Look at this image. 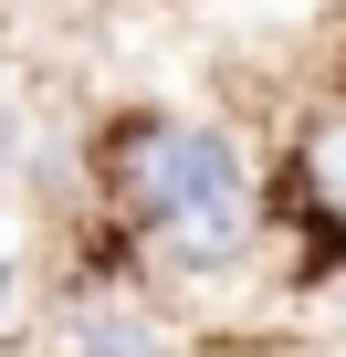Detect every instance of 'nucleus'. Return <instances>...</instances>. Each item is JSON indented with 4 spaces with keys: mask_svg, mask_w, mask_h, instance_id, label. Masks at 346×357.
<instances>
[{
    "mask_svg": "<svg viewBox=\"0 0 346 357\" xmlns=\"http://www.w3.org/2000/svg\"><path fill=\"white\" fill-rule=\"evenodd\" d=\"M221 168H242V147L221 137V126H179V116H136L126 137H116V211L136 221V231H168V221H179L200 190H210V178Z\"/></svg>",
    "mask_w": 346,
    "mask_h": 357,
    "instance_id": "nucleus-1",
    "label": "nucleus"
},
{
    "mask_svg": "<svg viewBox=\"0 0 346 357\" xmlns=\"http://www.w3.org/2000/svg\"><path fill=\"white\" fill-rule=\"evenodd\" d=\"M63 357H179V347H168V326L136 315V305H74L63 315Z\"/></svg>",
    "mask_w": 346,
    "mask_h": 357,
    "instance_id": "nucleus-2",
    "label": "nucleus"
},
{
    "mask_svg": "<svg viewBox=\"0 0 346 357\" xmlns=\"http://www.w3.org/2000/svg\"><path fill=\"white\" fill-rule=\"evenodd\" d=\"M294 178H304L315 200H336V211H346V116H336V126H315V137L294 147Z\"/></svg>",
    "mask_w": 346,
    "mask_h": 357,
    "instance_id": "nucleus-3",
    "label": "nucleus"
}]
</instances>
